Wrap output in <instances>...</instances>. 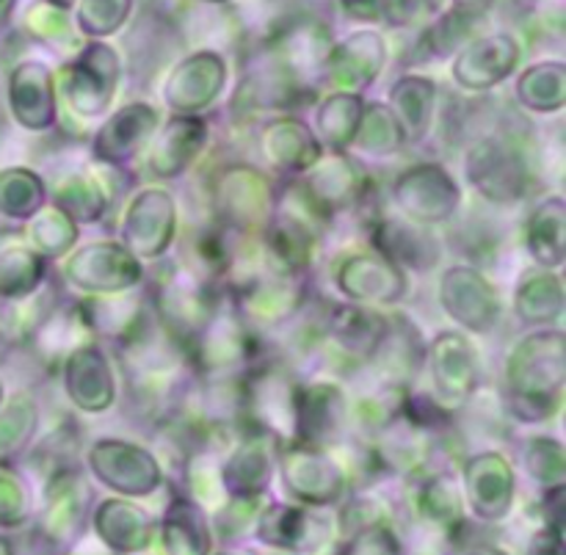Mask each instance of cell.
Returning <instances> with one entry per match:
<instances>
[{
    "mask_svg": "<svg viewBox=\"0 0 566 555\" xmlns=\"http://www.w3.org/2000/svg\"><path fill=\"white\" fill-rule=\"evenodd\" d=\"M566 385V337L562 329H536L506 359L509 412L520 423H545L558 412Z\"/></svg>",
    "mask_w": 566,
    "mask_h": 555,
    "instance_id": "cell-1",
    "label": "cell"
},
{
    "mask_svg": "<svg viewBox=\"0 0 566 555\" xmlns=\"http://www.w3.org/2000/svg\"><path fill=\"white\" fill-rule=\"evenodd\" d=\"M213 208L224 227L258 235L269 227L276 210V191L269 177L254 166H227L210 186Z\"/></svg>",
    "mask_w": 566,
    "mask_h": 555,
    "instance_id": "cell-2",
    "label": "cell"
},
{
    "mask_svg": "<svg viewBox=\"0 0 566 555\" xmlns=\"http://www.w3.org/2000/svg\"><path fill=\"white\" fill-rule=\"evenodd\" d=\"M390 197L407 221L418 227H437L457 216L462 205V188L446 166L429 160V164L407 166L392 180Z\"/></svg>",
    "mask_w": 566,
    "mask_h": 555,
    "instance_id": "cell-3",
    "label": "cell"
},
{
    "mask_svg": "<svg viewBox=\"0 0 566 555\" xmlns=\"http://www.w3.org/2000/svg\"><path fill=\"white\" fill-rule=\"evenodd\" d=\"M468 182L492 205H514L528 193L531 169L517 144L503 136L479 138L464 155Z\"/></svg>",
    "mask_w": 566,
    "mask_h": 555,
    "instance_id": "cell-4",
    "label": "cell"
},
{
    "mask_svg": "<svg viewBox=\"0 0 566 555\" xmlns=\"http://www.w3.org/2000/svg\"><path fill=\"white\" fill-rule=\"evenodd\" d=\"M64 280L92 296H119L144 282V263L119 241H92L66 258Z\"/></svg>",
    "mask_w": 566,
    "mask_h": 555,
    "instance_id": "cell-5",
    "label": "cell"
},
{
    "mask_svg": "<svg viewBox=\"0 0 566 555\" xmlns=\"http://www.w3.org/2000/svg\"><path fill=\"white\" fill-rule=\"evenodd\" d=\"M280 479L298 506H337L346 495V473L318 446L291 442L280 451Z\"/></svg>",
    "mask_w": 566,
    "mask_h": 555,
    "instance_id": "cell-6",
    "label": "cell"
},
{
    "mask_svg": "<svg viewBox=\"0 0 566 555\" xmlns=\"http://www.w3.org/2000/svg\"><path fill=\"white\" fill-rule=\"evenodd\" d=\"M94 479L119 498H147L164 484V470L153 451L127 440H97L86 453Z\"/></svg>",
    "mask_w": 566,
    "mask_h": 555,
    "instance_id": "cell-7",
    "label": "cell"
},
{
    "mask_svg": "<svg viewBox=\"0 0 566 555\" xmlns=\"http://www.w3.org/2000/svg\"><path fill=\"white\" fill-rule=\"evenodd\" d=\"M119 75L122 64L116 50L94 39L64 70L61 94L81 119H97L108 111L116 86H119Z\"/></svg>",
    "mask_w": 566,
    "mask_h": 555,
    "instance_id": "cell-8",
    "label": "cell"
},
{
    "mask_svg": "<svg viewBox=\"0 0 566 555\" xmlns=\"http://www.w3.org/2000/svg\"><path fill=\"white\" fill-rule=\"evenodd\" d=\"M119 235L122 247L142 263L164 258L177 235L175 197L160 186H147L133 193Z\"/></svg>",
    "mask_w": 566,
    "mask_h": 555,
    "instance_id": "cell-9",
    "label": "cell"
},
{
    "mask_svg": "<svg viewBox=\"0 0 566 555\" xmlns=\"http://www.w3.org/2000/svg\"><path fill=\"white\" fill-rule=\"evenodd\" d=\"M440 304L462 329L486 335L501 321L503 307L495 285L473 265H453L440 280Z\"/></svg>",
    "mask_w": 566,
    "mask_h": 555,
    "instance_id": "cell-10",
    "label": "cell"
},
{
    "mask_svg": "<svg viewBox=\"0 0 566 555\" xmlns=\"http://www.w3.org/2000/svg\"><path fill=\"white\" fill-rule=\"evenodd\" d=\"M464 501L481 523H501L509 517L517 492V475L509 459L497 451H481L462 468Z\"/></svg>",
    "mask_w": 566,
    "mask_h": 555,
    "instance_id": "cell-11",
    "label": "cell"
},
{
    "mask_svg": "<svg viewBox=\"0 0 566 555\" xmlns=\"http://www.w3.org/2000/svg\"><path fill=\"white\" fill-rule=\"evenodd\" d=\"M61 385L72 407L83 415H103L116 404L114 368L97 343H83L66 354L61 363Z\"/></svg>",
    "mask_w": 566,
    "mask_h": 555,
    "instance_id": "cell-12",
    "label": "cell"
},
{
    "mask_svg": "<svg viewBox=\"0 0 566 555\" xmlns=\"http://www.w3.org/2000/svg\"><path fill=\"white\" fill-rule=\"evenodd\" d=\"M293 392L296 385L285 370L274 365H260L243 385V412L252 420V431L274 440H293Z\"/></svg>",
    "mask_w": 566,
    "mask_h": 555,
    "instance_id": "cell-13",
    "label": "cell"
},
{
    "mask_svg": "<svg viewBox=\"0 0 566 555\" xmlns=\"http://www.w3.org/2000/svg\"><path fill=\"white\" fill-rule=\"evenodd\" d=\"M429 359L431 387H434L437 404L446 407H462L464 401L479 390V359L473 346L459 332H440L426 348Z\"/></svg>",
    "mask_w": 566,
    "mask_h": 555,
    "instance_id": "cell-14",
    "label": "cell"
},
{
    "mask_svg": "<svg viewBox=\"0 0 566 555\" xmlns=\"http://www.w3.org/2000/svg\"><path fill=\"white\" fill-rule=\"evenodd\" d=\"M227 86V61L213 50L182 59L164 83V103L175 114L199 116L221 97Z\"/></svg>",
    "mask_w": 566,
    "mask_h": 555,
    "instance_id": "cell-15",
    "label": "cell"
},
{
    "mask_svg": "<svg viewBox=\"0 0 566 555\" xmlns=\"http://www.w3.org/2000/svg\"><path fill=\"white\" fill-rule=\"evenodd\" d=\"M337 291L357 304H381V307H392L401 302L409 291L407 274L381 258L379 252H357L348 254L340 265H337Z\"/></svg>",
    "mask_w": 566,
    "mask_h": 555,
    "instance_id": "cell-16",
    "label": "cell"
},
{
    "mask_svg": "<svg viewBox=\"0 0 566 555\" xmlns=\"http://www.w3.org/2000/svg\"><path fill=\"white\" fill-rule=\"evenodd\" d=\"M160 125L158 111L144 100L116 108L92 138V153L99 164L122 169L149 144Z\"/></svg>",
    "mask_w": 566,
    "mask_h": 555,
    "instance_id": "cell-17",
    "label": "cell"
},
{
    "mask_svg": "<svg viewBox=\"0 0 566 555\" xmlns=\"http://www.w3.org/2000/svg\"><path fill=\"white\" fill-rule=\"evenodd\" d=\"M9 108L28 133H48L59 119L55 77L44 61H22L9 77Z\"/></svg>",
    "mask_w": 566,
    "mask_h": 555,
    "instance_id": "cell-18",
    "label": "cell"
},
{
    "mask_svg": "<svg viewBox=\"0 0 566 555\" xmlns=\"http://www.w3.org/2000/svg\"><path fill=\"white\" fill-rule=\"evenodd\" d=\"M520 42L512 33H490L473 39L453 61V81L468 92H490L501 86L520 64Z\"/></svg>",
    "mask_w": 566,
    "mask_h": 555,
    "instance_id": "cell-19",
    "label": "cell"
},
{
    "mask_svg": "<svg viewBox=\"0 0 566 555\" xmlns=\"http://www.w3.org/2000/svg\"><path fill=\"white\" fill-rule=\"evenodd\" d=\"M346 392L329 381L296 385L293 392V442L326 446L346 426Z\"/></svg>",
    "mask_w": 566,
    "mask_h": 555,
    "instance_id": "cell-20",
    "label": "cell"
},
{
    "mask_svg": "<svg viewBox=\"0 0 566 555\" xmlns=\"http://www.w3.org/2000/svg\"><path fill=\"white\" fill-rule=\"evenodd\" d=\"M210 127L202 116L175 114L166 125H158L147 144V169L158 180H175L191 169L205 149Z\"/></svg>",
    "mask_w": 566,
    "mask_h": 555,
    "instance_id": "cell-21",
    "label": "cell"
},
{
    "mask_svg": "<svg viewBox=\"0 0 566 555\" xmlns=\"http://www.w3.org/2000/svg\"><path fill=\"white\" fill-rule=\"evenodd\" d=\"M387 61V44L376 31H357L329 50L324 75L337 92L359 94L381 75Z\"/></svg>",
    "mask_w": 566,
    "mask_h": 555,
    "instance_id": "cell-22",
    "label": "cell"
},
{
    "mask_svg": "<svg viewBox=\"0 0 566 555\" xmlns=\"http://www.w3.org/2000/svg\"><path fill=\"white\" fill-rule=\"evenodd\" d=\"M254 540L282 553H315L326 540V523L313 517L307 506L296 503H269L260 509L254 523Z\"/></svg>",
    "mask_w": 566,
    "mask_h": 555,
    "instance_id": "cell-23",
    "label": "cell"
},
{
    "mask_svg": "<svg viewBox=\"0 0 566 555\" xmlns=\"http://www.w3.org/2000/svg\"><path fill=\"white\" fill-rule=\"evenodd\" d=\"M88 486L75 468L55 470L48 475L42 509V534L53 545H72L83 534Z\"/></svg>",
    "mask_w": 566,
    "mask_h": 555,
    "instance_id": "cell-24",
    "label": "cell"
},
{
    "mask_svg": "<svg viewBox=\"0 0 566 555\" xmlns=\"http://www.w3.org/2000/svg\"><path fill=\"white\" fill-rule=\"evenodd\" d=\"M92 525L105 551L119 555L144 553L158 531L155 520L127 498H105L92 514Z\"/></svg>",
    "mask_w": 566,
    "mask_h": 555,
    "instance_id": "cell-25",
    "label": "cell"
},
{
    "mask_svg": "<svg viewBox=\"0 0 566 555\" xmlns=\"http://www.w3.org/2000/svg\"><path fill=\"white\" fill-rule=\"evenodd\" d=\"M219 473L227 498H263L274 475V437L260 431L243 434Z\"/></svg>",
    "mask_w": 566,
    "mask_h": 555,
    "instance_id": "cell-26",
    "label": "cell"
},
{
    "mask_svg": "<svg viewBox=\"0 0 566 555\" xmlns=\"http://www.w3.org/2000/svg\"><path fill=\"white\" fill-rule=\"evenodd\" d=\"M390 335V318L370 310L368 304L343 302L326 315V337L352 359H374Z\"/></svg>",
    "mask_w": 566,
    "mask_h": 555,
    "instance_id": "cell-27",
    "label": "cell"
},
{
    "mask_svg": "<svg viewBox=\"0 0 566 555\" xmlns=\"http://www.w3.org/2000/svg\"><path fill=\"white\" fill-rule=\"evenodd\" d=\"M258 142L263 158L274 169L287 171V175L304 177L324 158V147L315 138L313 127L304 125L302 119H293V116H282V119L263 125Z\"/></svg>",
    "mask_w": 566,
    "mask_h": 555,
    "instance_id": "cell-28",
    "label": "cell"
},
{
    "mask_svg": "<svg viewBox=\"0 0 566 555\" xmlns=\"http://www.w3.org/2000/svg\"><path fill=\"white\" fill-rule=\"evenodd\" d=\"M302 186L326 219L365 197V175L346 153H329L321 158L307 171Z\"/></svg>",
    "mask_w": 566,
    "mask_h": 555,
    "instance_id": "cell-29",
    "label": "cell"
},
{
    "mask_svg": "<svg viewBox=\"0 0 566 555\" xmlns=\"http://www.w3.org/2000/svg\"><path fill=\"white\" fill-rule=\"evenodd\" d=\"M370 243L374 252L396 263L401 271H431L440 263V243L412 221L379 219L370 227Z\"/></svg>",
    "mask_w": 566,
    "mask_h": 555,
    "instance_id": "cell-30",
    "label": "cell"
},
{
    "mask_svg": "<svg viewBox=\"0 0 566 555\" xmlns=\"http://www.w3.org/2000/svg\"><path fill=\"white\" fill-rule=\"evenodd\" d=\"M160 545L166 555H210L213 528L205 509L191 495H175L158 523Z\"/></svg>",
    "mask_w": 566,
    "mask_h": 555,
    "instance_id": "cell-31",
    "label": "cell"
},
{
    "mask_svg": "<svg viewBox=\"0 0 566 555\" xmlns=\"http://www.w3.org/2000/svg\"><path fill=\"white\" fill-rule=\"evenodd\" d=\"M390 111L401 125L407 144L429 136L437 108V83L426 75H401L390 88Z\"/></svg>",
    "mask_w": 566,
    "mask_h": 555,
    "instance_id": "cell-32",
    "label": "cell"
},
{
    "mask_svg": "<svg viewBox=\"0 0 566 555\" xmlns=\"http://www.w3.org/2000/svg\"><path fill=\"white\" fill-rule=\"evenodd\" d=\"M525 247L539 269H562L566 258V202L562 197L536 205L525 224Z\"/></svg>",
    "mask_w": 566,
    "mask_h": 555,
    "instance_id": "cell-33",
    "label": "cell"
},
{
    "mask_svg": "<svg viewBox=\"0 0 566 555\" xmlns=\"http://www.w3.org/2000/svg\"><path fill=\"white\" fill-rule=\"evenodd\" d=\"M514 313L525 326H551L564 313V282L556 271H547L536 265L534 271H525L514 291Z\"/></svg>",
    "mask_w": 566,
    "mask_h": 555,
    "instance_id": "cell-34",
    "label": "cell"
},
{
    "mask_svg": "<svg viewBox=\"0 0 566 555\" xmlns=\"http://www.w3.org/2000/svg\"><path fill=\"white\" fill-rule=\"evenodd\" d=\"M365 114V97L352 92H335L315 111V138L329 153H346L354 144Z\"/></svg>",
    "mask_w": 566,
    "mask_h": 555,
    "instance_id": "cell-35",
    "label": "cell"
},
{
    "mask_svg": "<svg viewBox=\"0 0 566 555\" xmlns=\"http://www.w3.org/2000/svg\"><path fill=\"white\" fill-rule=\"evenodd\" d=\"M481 22L479 14H470L453 6L448 14H442L440 20L431 22L423 31V36L415 44L412 55L415 64H423V61H442L451 59L457 50H462L464 44L473 42V31Z\"/></svg>",
    "mask_w": 566,
    "mask_h": 555,
    "instance_id": "cell-36",
    "label": "cell"
},
{
    "mask_svg": "<svg viewBox=\"0 0 566 555\" xmlns=\"http://www.w3.org/2000/svg\"><path fill=\"white\" fill-rule=\"evenodd\" d=\"M517 100L534 114H558L566 103V66L562 61H539L517 77Z\"/></svg>",
    "mask_w": 566,
    "mask_h": 555,
    "instance_id": "cell-37",
    "label": "cell"
},
{
    "mask_svg": "<svg viewBox=\"0 0 566 555\" xmlns=\"http://www.w3.org/2000/svg\"><path fill=\"white\" fill-rule=\"evenodd\" d=\"M48 205V186L28 166H9L0 171V216L31 221Z\"/></svg>",
    "mask_w": 566,
    "mask_h": 555,
    "instance_id": "cell-38",
    "label": "cell"
},
{
    "mask_svg": "<svg viewBox=\"0 0 566 555\" xmlns=\"http://www.w3.org/2000/svg\"><path fill=\"white\" fill-rule=\"evenodd\" d=\"M48 280V258L28 247H11L0 252V299L17 302L42 291Z\"/></svg>",
    "mask_w": 566,
    "mask_h": 555,
    "instance_id": "cell-39",
    "label": "cell"
},
{
    "mask_svg": "<svg viewBox=\"0 0 566 555\" xmlns=\"http://www.w3.org/2000/svg\"><path fill=\"white\" fill-rule=\"evenodd\" d=\"M53 205L59 210H64L77 227L94 224L108 210V191L92 175H66L55 186Z\"/></svg>",
    "mask_w": 566,
    "mask_h": 555,
    "instance_id": "cell-40",
    "label": "cell"
},
{
    "mask_svg": "<svg viewBox=\"0 0 566 555\" xmlns=\"http://www.w3.org/2000/svg\"><path fill=\"white\" fill-rule=\"evenodd\" d=\"M39 429V404L31 392H17L0 409V464H9L31 446Z\"/></svg>",
    "mask_w": 566,
    "mask_h": 555,
    "instance_id": "cell-41",
    "label": "cell"
},
{
    "mask_svg": "<svg viewBox=\"0 0 566 555\" xmlns=\"http://www.w3.org/2000/svg\"><path fill=\"white\" fill-rule=\"evenodd\" d=\"M418 514L431 525L440 528H459L462 525L464 498L457 481L446 473L426 475L418 486Z\"/></svg>",
    "mask_w": 566,
    "mask_h": 555,
    "instance_id": "cell-42",
    "label": "cell"
},
{
    "mask_svg": "<svg viewBox=\"0 0 566 555\" xmlns=\"http://www.w3.org/2000/svg\"><path fill=\"white\" fill-rule=\"evenodd\" d=\"M352 147L370 155V158H387V155H396L398 149L407 147V136H403L390 105L365 103L363 122H359Z\"/></svg>",
    "mask_w": 566,
    "mask_h": 555,
    "instance_id": "cell-43",
    "label": "cell"
},
{
    "mask_svg": "<svg viewBox=\"0 0 566 555\" xmlns=\"http://www.w3.org/2000/svg\"><path fill=\"white\" fill-rule=\"evenodd\" d=\"M28 238L42 258H66L77 243V224L55 205H44L28 221Z\"/></svg>",
    "mask_w": 566,
    "mask_h": 555,
    "instance_id": "cell-44",
    "label": "cell"
},
{
    "mask_svg": "<svg viewBox=\"0 0 566 555\" xmlns=\"http://www.w3.org/2000/svg\"><path fill=\"white\" fill-rule=\"evenodd\" d=\"M523 464L531 481L542 490L564 486L566 479V448L553 437H531L523 446Z\"/></svg>",
    "mask_w": 566,
    "mask_h": 555,
    "instance_id": "cell-45",
    "label": "cell"
},
{
    "mask_svg": "<svg viewBox=\"0 0 566 555\" xmlns=\"http://www.w3.org/2000/svg\"><path fill=\"white\" fill-rule=\"evenodd\" d=\"M133 0H77L75 25L83 36L103 42L127 22Z\"/></svg>",
    "mask_w": 566,
    "mask_h": 555,
    "instance_id": "cell-46",
    "label": "cell"
},
{
    "mask_svg": "<svg viewBox=\"0 0 566 555\" xmlns=\"http://www.w3.org/2000/svg\"><path fill=\"white\" fill-rule=\"evenodd\" d=\"M28 28L36 39H44L50 42L53 48H66V44H75V36H72V28H70V17H66V9L61 6L48 3H36L28 14Z\"/></svg>",
    "mask_w": 566,
    "mask_h": 555,
    "instance_id": "cell-47",
    "label": "cell"
},
{
    "mask_svg": "<svg viewBox=\"0 0 566 555\" xmlns=\"http://www.w3.org/2000/svg\"><path fill=\"white\" fill-rule=\"evenodd\" d=\"M31 517V492L25 481L11 470H0V525L22 528Z\"/></svg>",
    "mask_w": 566,
    "mask_h": 555,
    "instance_id": "cell-48",
    "label": "cell"
},
{
    "mask_svg": "<svg viewBox=\"0 0 566 555\" xmlns=\"http://www.w3.org/2000/svg\"><path fill=\"white\" fill-rule=\"evenodd\" d=\"M260 498H227L224 506L219 509V520H216V528H219L221 540L227 545L241 540L243 534L254 531L260 514Z\"/></svg>",
    "mask_w": 566,
    "mask_h": 555,
    "instance_id": "cell-49",
    "label": "cell"
},
{
    "mask_svg": "<svg viewBox=\"0 0 566 555\" xmlns=\"http://www.w3.org/2000/svg\"><path fill=\"white\" fill-rule=\"evenodd\" d=\"M340 555H403L396 531L387 523L370 525L359 534L348 536Z\"/></svg>",
    "mask_w": 566,
    "mask_h": 555,
    "instance_id": "cell-50",
    "label": "cell"
},
{
    "mask_svg": "<svg viewBox=\"0 0 566 555\" xmlns=\"http://www.w3.org/2000/svg\"><path fill=\"white\" fill-rule=\"evenodd\" d=\"M434 9L437 0H381V20L392 28H407Z\"/></svg>",
    "mask_w": 566,
    "mask_h": 555,
    "instance_id": "cell-51",
    "label": "cell"
},
{
    "mask_svg": "<svg viewBox=\"0 0 566 555\" xmlns=\"http://www.w3.org/2000/svg\"><path fill=\"white\" fill-rule=\"evenodd\" d=\"M379 523H385V520H381V509L374 501H352L340 512V531L346 540Z\"/></svg>",
    "mask_w": 566,
    "mask_h": 555,
    "instance_id": "cell-52",
    "label": "cell"
},
{
    "mask_svg": "<svg viewBox=\"0 0 566 555\" xmlns=\"http://www.w3.org/2000/svg\"><path fill=\"white\" fill-rule=\"evenodd\" d=\"M525 555H564V525L545 523L528 542Z\"/></svg>",
    "mask_w": 566,
    "mask_h": 555,
    "instance_id": "cell-53",
    "label": "cell"
},
{
    "mask_svg": "<svg viewBox=\"0 0 566 555\" xmlns=\"http://www.w3.org/2000/svg\"><path fill=\"white\" fill-rule=\"evenodd\" d=\"M446 555H509V553L486 540H470V536H464V540H453V545L448 547Z\"/></svg>",
    "mask_w": 566,
    "mask_h": 555,
    "instance_id": "cell-54",
    "label": "cell"
},
{
    "mask_svg": "<svg viewBox=\"0 0 566 555\" xmlns=\"http://www.w3.org/2000/svg\"><path fill=\"white\" fill-rule=\"evenodd\" d=\"M340 6L352 20H381V0H340Z\"/></svg>",
    "mask_w": 566,
    "mask_h": 555,
    "instance_id": "cell-55",
    "label": "cell"
},
{
    "mask_svg": "<svg viewBox=\"0 0 566 555\" xmlns=\"http://www.w3.org/2000/svg\"><path fill=\"white\" fill-rule=\"evenodd\" d=\"M453 6H457V9H462V11H470V14L484 17L486 11H490L492 0H453Z\"/></svg>",
    "mask_w": 566,
    "mask_h": 555,
    "instance_id": "cell-56",
    "label": "cell"
},
{
    "mask_svg": "<svg viewBox=\"0 0 566 555\" xmlns=\"http://www.w3.org/2000/svg\"><path fill=\"white\" fill-rule=\"evenodd\" d=\"M210 555H258V553L249 551V547H238V545H232V547H227V551L210 553Z\"/></svg>",
    "mask_w": 566,
    "mask_h": 555,
    "instance_id": "cell-57",
    "label": "cell"
},
{
    "mask_svg": "<svg viewBox=\"0 0 566 555\" xmlns=\"http://www.w3.org/2000/svg\"><path fill=\"white\" fill-rule=\"evenodd\" d=\"M11 9H14V0H0V25H3V22L9 20Z\"/></svg>",
    "mask_w": 566,
    "mask_h": 555,
    "instance_id": "cell-58",
    "label": "cell"
},
{
    "mask_svg": "<svg viewBox=\"0 0 566 555\" xmlns=\"http://www.w3.org/2000/svg\"><path fill=\"white\" fill-rule=\"evenodd\" d=\"M0 555H14V551H11V542H9V540H0Z\"/></svg>",
    "mask_w": 566,
    "mask_h": 555,
    "instance_id": "cell-59",
    "label": "cell"
},
{
    "mask_svg": "<svg viewBox=\"0 0 566 555\" xmlns=\"http://www.w3.org/2000/svg\"><path fill=\"white\" fill-rule=\"evenodd\" d=\"M48 3H55V6H61V9H72V6H75L77 0H48Z\"/></svg>",
    "mask_w": 566,
    "mask_h": 555,
    "instance_id": "cell-60",
    "label": "cell"
},
{
    "mask_svg": "<svg viewBox=\"0 0 566 555\" xmlns=\"http://www.w3.org/2000/svg\"><path fill=\"white\" fill-rule=\"evenodd\" d=\"M202 3H224V0H202Z\"/></svg>",
    "mask_w": 566,
    "mask_h": 555,
    "instance_id": "cell-61",
    "label": "cell"
},
{
    "mask_svg": "<svg viewBox=\"0 0 566 555\" xmlns=\"http://www.w3.org/2000/svg\"><path fill=\"white\" fill-rule=\"evenodd\" d=\"M0 404H3V385H0Z\"/></svg>",
    "mask_w": 566,
    "mask_h": 555,
    "instance_id": "cell-62",
    "label": "cell"
}]
</instances>
